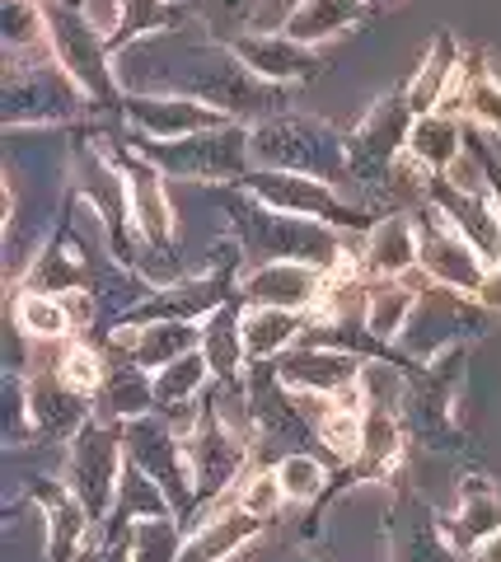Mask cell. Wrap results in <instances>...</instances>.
<instances>
[{"instance_id": "cell-42", "label": "cell", "mask_w": 501, "mask_h": 562, "mask_svg": "<svg viewBox=\"0 0 501 562\" xmlns=\"http://www.w3.org/2000/svg\"><path fill=\"white\" fill-rule=\"evenodd\" d=\"M76 562H132V535L127 539H113V535H103L99 525H94L90 539L80 543Z\"/></svg>"}, {"instance_id": "cell-33", "label": "cell", "mask_w": 501, "mask_h": 562, "mask_svg": "<svg viewBox=\"0 0 501 562\" xmlns=\"http://www.w3.org/2000/svg\"><path fill=\"white\" fill-rule=\"evenodd\" d=\"M459 66H464V47L455 43V33L451 29H441L436 38H431L426 47V57L418 61V70L403 80L408 85V103H412V113H436L445 94H451V85L459 76Z\"/></svg>"}, {"instance_id": "cell-23", "label": "cell", "mask_w": 501, "mask_h": 562, "mask_svg": "<svg viewBox=\"0 0 501 562\" xmlns=\"http://www.w3.org/2000/svg\"><path fill=\"white\" fill-rule=\"evenodd\" d=\"M263 516H253L244 502L235 497H220L216 506H206V516L197 520V530L183 539V553L179 562H226V558H239L249 543L263 535Z\"/></svg>"}, {"instance_id": "cell-3", "label": "cell", "mask_w": 501, "mask_h": 562, "mask_svg": "<svg viewBox=\"0 0 501 562\" xmlns=\"http://www.w3.org/2000/svg\"><path fill=\"white\" fill-rule=\"evenodd\" d=\"M249 150L253 169H291L309 173V179L338 183L352 179L348 173V132H338L333 122L315 113H282L249 127Z\"/></svg>"}, {"instance_id": "cell-6", "label": "cell", "mask_w": 501, "mask_h": 562, "mask_svg": "<svg viewBox=\"0 0 501 562\" xmlns=\"http://www.w3.org/2000/svg\"><path fill=\"white\" fill-rule=\"evenodd\" d=\"M132 146L164 173V179H187V183H244L253 173V150H249V122H226L212 132H193L179 140H146L132 136Z\"/></svg>"}, {"instance_id": "cell-7", "label": "cell", "mask_w": 501, "mask_h": 562, "mask_svg": "<svg viewBox=\"0 0 501 562\" xmlns=\"http://www.w3.org/2000/svg\"><path fill=\"white\" fill-rule=\"evenodd\" d=\"M43 10H47V33H52V57L66 66V76L90 94L94 109L123 113V90L113 80L109 33L80 10V0H43Z\"/></svg>"}, {"instance_id": "cell-43", "label": "cell", "mask_w": 501, "mask_h": 562, "mask_svg": "<svg viewBox=\"0 0 501 562\" xmlns=\"http://www.w3.org/2000/svg\"><path fill=\"white\" fill-rule=\"evenodd\" d=\"M474 301H482L492 314H501V262H492V268H488V277H482V286H478Z\"/></svg>"}, {"instance_id": "cell-4", "label": "cell", "mask_w": 501, "mask_h": 562, "mask_svg": "<svg viewBox=\"0 0 501 562\" xmlns=\"http://www.w3.org/2000/svg\"><path fill=\"white\" fill-rule=\"evenodd\" d=\"M94 113L90 94L66 76V66L43 52V57H5L0 76V122L10 132L20 127H57V122H80Z\"/></svg>"}, {"instance_id": "cell-22", "label": "cell", "mask_w": 501, "mask_h": 562, "mask_svg": "<svg viewBox=\"0 0 501 562\" xmlns=\"http://www.w3.org/2000/svg\"><path fill=\"white\" fill-rule=\"evenodd\" d=\"M361 272L371 281H399L422 272V235H418V211H394L379 216L366 235H361Z\"/></svg>"}, {"instance_id": "cell-26", "label": "cell", "mask_w": 501, "mask_h": 562, "mask_svg": "<svg viewBox=\"0 0 501 562\" xmlns=\"http://www.w3.org/2000/svg\"><path fill=\"white\" fill-rule=\"evenodd\" d=\"M445 516V535H451L455 549L469 558L478 543H488L492 535H501V487L488 473H464L455 487V506Z\"/></svg>"}, {"instance_id": "cell-18", "label": "cell", "mask_w": 501, "mask_h": 562, "mask_svg": "<svg viewBox=\"0 0 501 562\" xmlns=\"http://www.w3.org/2000/svg\"><path fill=\"white\" fill-rule=\"evenodd\" d=\"M94 281H99V262L80 244V235L71 231V221H66V206H61V216H57V225H52V235L38 244V249H33L29 272L20 277V286H14V291L71 295V291H94Z\"/></svg>"}, {"instance_id": "cell-32", "label": "cell", "mask_w": 501, "mask_h": 562, "mask_svg": "<svg viewBox=\"0 0 501 562\" xmlns=\"http://www.w3.org/2000/svg\"><path fill=\"white\" fill-rule=\"evenodd\" d=\"M202 351L212 361V375L220 384H244L249 351H244V295L220 305L212 319H202Z\"/></svg>"}, {"instance_id": "cell-8", "label": "cell", "mask_w": 501, "mask_h": 562, "mask_svg": "<svg viewBox=\"0 0 501 562\" xmlns=\"http://www.w3.org/2000/svg\"><path fill=\"white\" fill-rule=\"evenodd\" d=\"M127 473V436L123 422L109 417H90L76 431V441L66 446V483L80 497V506L90 512L94 525H103L117 506V487H123Z\"/></svg>"}, {"instance_id": "cell-10", "label": "cell", "mask_w": 501, "mask_h": 562, "mask_svg": "<svg viewBox=\"0 0 501 562\" xmlns=\"http://www.w3.org/2000/svg\"><path fill=\"white\" fill-rule=\"evenodd\" d=\"M488 324H492V310L482 301L451 286H436V281H422L418 310H412V324L399 347L408 361H431L445 347H474V338H482Z\"/></svg>"}, {"instance_id": "cell-39", "label": "cell", "mask_w": 501, "mask_h": 562, "mask_svg": "<svg viewBox=\"0 0 501 562\" xmlns=\"http://www.w3.org/2000/svg\"><path fill=\"white\" fill-rule=\"evenodd\" d=\"M187 525L179 516H146L132 525V562H179Z\"/></svg>"}, {"instance_id": "cell-37", "label": "cell", "mask_w": 501, "mask_h": 562, "mask_svg": "<svg viewBox=\"0 0 501 562\" xmlns=\"http://www.w3.org/2000/svg\"><path fill=\"white\" fill-rule=\"evenodd\" d=\"M146 516H174V502L164 497V487L146 479L141 469H136L127 460V473H123V487H117V506H113V516L99 525L103 535H113V539H127L132 535V525L136 520H146Z\"/></svg>"}, {"instance_id": "cell-15", "label": "cell", "mask_w": 501, "mask_h": 562, "mask_svg": "<svg viewBox=\"0 0 501 562\" xmlns=\"http://www.w3.org/2000/svg\"><path fill=\"white\" fill-rule=\"evenodd\" d=\"M103 146L113 150V160L127 179V198H132V216H136V231H141V244L146 249L179 254V221H174V202H169L164 173L155 169L132 140H103Z\"/></svg>"}, {"instance_id": "cell-14", "label": "cell", "mask_w": 501, "mask_h": 562, "mask_svg": "<svg viewBox=\"0 0 501 562\" xmlns=\"http://www.w3.org/2000/svg\"><path fill=\"white\" fill-rule=\"evenodd\" d=\"M366 361L361 351L348 347H328V342H296L276 357V380L286 384L291 394L300 398H338V394H356L361 375H366Z\"/></svg>"}, {"instance_id": "cell-2", "label": "cell", "mask_w": 501, "mask_h": 562, "mask_svg": "<svg viewBox=\"0 0 501 562\" xmlns=\"http://www.w3.org/2000/svg\"><path fill=\"white\" fill-rule=\"evenodd\" d=\"M258 436L235 422L220 408L216 380L212 390L197 398L193 422L183 427V446H187V469H193V487H197V506H216L226 492L239 487V479L249 473V454H253Z\"/></svg>"}, {"instance_id": "cell-41", "label": "cell", "mask_w": 501, "mask_h": 562, "mask_svg": "<svg viewBox=\"0 0 501 562\" xmlns=\"http://www.w3.org/2000/svg\"><path fill=\"white\" fill-rule=\"evenodd\" d=\"M235 497L249 506L253 516H263V520H272L276 516V506L286 502V492H282V483H276V473L272 469H249L244 479H239V487H235Z\"/></svg>"}, {"instance_id": "cell-24", "label": "cell", "mask_w": 501, "mask_h": 562, "mask_svg": "<svg viewBox=\"0 0 501 562\" xmlns=\"http://www.w3.org/2000/svg\"><path fill=\"white\" fill-rule=\"evenodd\" d=\"M109 347H123L127 357L141 366V371H164L169 361L187 357V351L202 347V324L193 319H150V324H113L103 333Z\"/></svg>"}, {"instance_id": "cell-17", "label": "cell", "mask_w": 501, "mask_h": 562, "mask_svg": "<svg viewBox=\"0 0 501 562\" xmlns=\"http://www.w3.org/2000/svg\"><path fill=\"white\" fill-rule=\"evenodd\" d=\"M418 235H422V277L436 281V286L478 295V286H482V277H488L492 262L482 258L431 202L418 206Z\"/></svg>"}, {"instance_id": "cell-40", "label": "cell", "mask_w": 501, "mask_h": 562, "mask_svg": "<svg viewBox=\"0 0 501 562\" xmlns=\"http://www.w3.org/2000/svg\"><path fill=\"white\" fill-rule=\"evenodd\" d=\"M258 0H187V10H193V20L206 24L216 43H230L239 33H249V14H253Z\"/></svg>"}, {"instance_id": "cell-1", "label": "cell", "mask_w": 501, "mask_h": 562, "mask_svg": "<svg viewBox=\"0 0 501 562\" xmlns=\"http://www.w3.org/2000/svg\"><path fill=\"white\" fill-rule=\"evenodd\" d=\"M220 206H226V231L244 244L249 262H315V268H338L348 258L352 244L338 235V225L296 216V211L267 206L263 198H253L249 188L226 183L220 192Z\"/></svg>"}, {"instance_id": "cell-35", "label": "cell", "mask_w": 501, "mask_h": 562, "mask_svg": "<svg viewBox=\"0 0 501 562\" xmlns=\"http://www.w3.org/2000/svg\"><path fill=\"white\" fill-rule=\"evenodd\" d=\"M117 5V24L109 33V52L123 57V47L136 38H150V33H169L179 29L187 14V0H113Z\"/></svg>"}, {"instance_id": "cell-13", "label": "cell", "mask_w": 501, "mask_h": 562, "mask_svg": "<svg viewBox=\"0 0 501 562\" xmlns=\"http://www.w3.org/2000/svg\"><path fill=\"white\" fill-rule=\"evenodd\" d=\"M385 539L389 562H464V553L445 535L441 506H431L403 483H394V497L385 506Z\"/></svg>"}, {"instance_id": "cell-21", "label": "cell", "mask_w": 501, "mask_h": 562, "mask_svg": "<svg viewBox=\"0 0 501 562\" xmlns=\"http://www.w3.org/2000/svg\"><path fill=\"white\" fill-rule=\"evenodd\" d=\"M333 268H315V262H253L239 277V295L249 305H282V310H305L315 314Z\"/></svg>"}, {"instance_id": "cell-20", "label": "cell", "mask_w": 501, "mask_h": 562, "mask_svg": "<svg viewBox=\"0 0 501 562\" xmlns=\"http://www.w3.org/2000/svg\"><path fill=\"white\" fill-rule=\"evenodd\" d=\"M220 47H226L230 57L244 61L253 76H263L272 85H286V90H296V85H315L319 70H323L319 47L291 38L286 29H276V33H239V38L220 43Z\"/></svg>"}, {"instance_id": "cell-36", "label": "cell", "mask_w": 501, "mask_h": 562, "mask_svg": "<svg viewBox=\"0 0 501 562\" xmlns=\"http://www.w3.org/2000/svg\"><path fill=\"white\" fill-rule=\"evenodd\" d=\"M10 314L20 338L33 342H66L76 328V314L66 305V295H38V291H10Z\"/></svg>"}, {"instance_id": "cell-44", "label": "cell", "mask_w": 501, "mask_h": 562, "mask_svg": "<svg viewBox=\"0 0 501 562\" xmlns=\"http://www.w3.org/2000/svg\"><path fill=\"white\" fill-rule=\"evenodd\" d=\"M464 562H501V535H492L488 543H478V549L464 558Z\"/></svg>"}, {"instance_id": "cell-29", "label": "cell", "mask_w": 501, "mask_h": 562, "mask_svg": "<svg viewBox=\"0 0 501 562\" xmlns=\"http://www.w3.org/2000/svg\"><path fill=\"white\" fill-rule=\"evenodd\" d=\"M408 155L418 165H426L436 179L441 173H455L464 165V155H469V122L445 109L422 113L408 132Z\"/></svg>"}, {"instance_id": "cell-28", "label": "cell", "mask_w": 501, "mask_h": 562, "mask_svg": "<svg viewBox=\"0 0 501 562\" xmlns=\"http://www.w3.org/2000/svg\"><path fill=\"white\" fill-rule=\"evenodd\" d=\"M103 351H109V375H103L94 413L109 417V422H132V417H146V413L160 408V398H155V375L141 371L123 347L103 342Z\"/></svg>"}, {"instance_id": "cell-38", "label": "cell", "mask_w": 501, "mask_h": 562, "mask_svg": "<svg viewBox=\"0 0 501 562\" xmlns=\"http://www.w3.org/2000/svg\"><path fill=\"white\" fill-rule=\"evenodd\" d=\"M276 483H282L286 502H300V506H319L328 497V483H333V473H328V464L319 460V454L309 450H291L282 454V460L272 464Z\"/></svg>"}, {"instance_id": "cell-11", "label": "cell", "mask_w": 501, "mask_h": 562, "mask_svg": "<svg viewBox=\"0 0 501 562\" xmlns=\"http://www.w3.org/2000/svg\"><path fill=\"white\" fill-rule=\"evenodd\" d=\"M418 113L408 103V85L389 90L385 99H375L366 113L356 117V127H348V173L361 188H385L389 169L399 165V155L408 150V132Z\"/></svg>"}, {"instance_id": "cell-27", "label": "cell", "mask_w": 501, "mask_h": 562, "mask_svg": "<svg viewBox=\"0 0 501 562\" xmlns=\"http://www.w3.org/2000/svg\"><path fill=\"white\" fill-rule=\"evenodd\" d=\"M445 113H459L464 122H474L478 132L501 136V76L492 70L488 52H464V66L451 85V94L441 103Z\"/></svg>"}, {"instance_id": "cell-34", "label": "cell", "mask_w": 501, "mask_h": 562, "mask_svg": "<svg viewBox=\"0 0 501 562\" xmlns=\"http://www.w3.org/2000/svg\"><path fill=\"white\" fill-rule=\"evenodd\" d=\"M309 328L305 310H282V305H249L244 301V351L249 366L276 361L286 347H296Z\"/></svg>"}, {"instance_id": "cell-45", "label": "cell", "mask_w": 501, "mask_h": 562, "mask_svg": "<svg viewBox=\"0 0 501 562\" xmlns=\"http://www.w3.org/2000/svg\"><path fill=\"white\" fill-rule=\"evenodd\" d=\"M375 10H394V5H403V0H371Z\"/></svg>"}, {"instance_id": "cell-9", "label": "cell", "mask_w": 501, "mask_h": 562, "mask_svg": "<svg viewBox=\"0 0 501 562\" xmlns=\"http://www.w3.org/2000/svg\"><path fill=\"white\" fill-rule=\"evenodd\" d=\"M123 436H127V460L164 487V497L174 502V516L187 525V516L197 512V487H193V469H187L183 427L164 408H155L146 417L123 422Z\"/></svg>"}, {"instance_id": "cell-19", "label": "cell", "mask_w": 501, "mask_h": 562, "mask_svg": "<svg viewBox=\"0 0 501 562\" xmlns=\"http://www.w3.org/2000/svg\"><path fill=\"white\" fill-rule=\"evenodd\" d=\"M123 122L132 136H146V140H179V136H193V132H212V127H226V113L202 103L197 94L174 90V94H123Z\"/></svg>"}, {"instance_id": "cell-5", "label": "cell", "mask_w": 501, "mask_h": 562, "mask_svg": "<svg viewBox=\"0 0 501 562\" xmlns=\"http://www.w3.org/2000/svg\"><path fill=\"white\" fill-rule=\"evenodd\" d=\"M71 173H76V179H71L76 202L90 206L99 216V225H103V235H109V258L136 268V262H141V231H136V216H132L127 179H123V169H117L113 150L103 146L94 132L76 136Z\"/></svg>"}, {"instance_id": "cell-12", "label": "cell", "mask_w": 501, "mask_h": 562, "mask_svg": "<svg viewBox=\"0 0 501 562\" xmlns=\"http://www.w3.org/2000/svg\"><path fill=\"white\" fill-rule=\"evenodd\" d=\"M239 188H249L253 198H263L267 206L296 211V216L323 221V225H338V231H352V235H366L371 225L379 221L375 211L356 206V202H342L333 183L309 179V173H291V169H253Z\"/></svg>"}, {"instance_id": "cell-31", "label": "cell", "mask_w": 501, "mask_h": 562, "mask_svg": "<svg viewBox=\"0 0 501 562\" xmlns=\"http://www.w3.org/2000/svg\"><path fill=\"white\" fill-rule=\"evenodd\" d=\"M422 281H426L422 272L418 277H399V281H371L361 324H366V333L375 342H385V347L403 342V333L412 324V310H418V295H422Z\"/></svg>"}, {"instance_id": "cell-16", "label": "cell", "mask_w": 501, "mask_h": 562, "mask_svg": "<svg viewBox=\"0 0 501 562\" xmlns=\"http://www.w3.org/2000/svg\"><path fill=\"white\" fill-rule=\"evenodd\" d=\"M187 94H197L202 103L220 109L230 122H249V127H253V122H267V117L291 113V90H286V85H272L263 76H253V70L239 61V57H230V52H226V70L197 76Z\"/></svg>"}, {"instance_id": "cell-25", "label": "cell", "mask_w": 501, "mask_h": 562, "mask_svg": "<svg viewBox=\"0 0 501 562\" xmlns=\"http://www.w3.org/2000/svg\"><path fill=\"white\" fill-rule=\"evenodd\" d=\"M29 398H33V436H38V441L71 446L76 431L94 417V398L76 394L52 366H43V371L29 380Z\"/></svg>"}, {"instance_id": "cell-30", "label": "cell", "mask_w": 501, "mask_h": 562, "mask_svg": "<svg viewBox=\"0 0 501 562\" xmlns=\"http://www.w3.org/2000/svg\"><path fill=\"white\" fill-rule=\"evenodd\" d=\"M371 20H375L371 0H296V10L286 14L282 29L309 47H323V43L342 38V33H356Z\"/></svg>"}]
</instances>
